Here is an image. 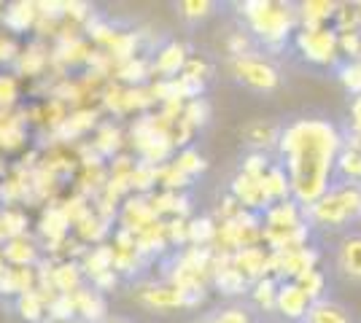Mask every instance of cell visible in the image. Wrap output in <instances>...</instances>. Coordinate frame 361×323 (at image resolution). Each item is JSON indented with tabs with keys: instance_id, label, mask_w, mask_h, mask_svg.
I'll return each instance as SVG.
<instances>
[{
	"instance_id": "6da1fadb",
	"label": "cell",
	"mask_w": 361,
	"mask_h": 323,
	"mask_svg": "<svg viewBox=\"0 0 361 323\" xmlns=\"http://www.w3.org/2000/svg\"><path fill=\"white\" fill-rule=\"evenodd\" d=\"M343 151V129L324 116H302L283 124L275 156L283 165L291 200L307 208L334 181V162Z\"/></svg>"
},
{
	"instance_id": "7a4b0ae2",
	"label": "cell",
	"mask_w": 361,
	"mask_h": 323,
	"mask_svg": "<svg viewBox=\"0 0 361 323\" xmlns=\"http://www.w3.org/2000/svg\"><path fill=\"white\" fill-rule=\"evenodd\" d=\"M243 27L254 35L259 51L281 54L297 32V3L283 0H243L235 3Z\"/></svg>"
},
{
	"instance_id": "3957f363",
	"label": "cell",
	"mask_w": 361,
	"mask_h": 323,
	"mask_svg": "<svg viewBox=\"0 0 361 323\" xmlns=\"http://www.w3.org/2000/svg\"><path fill=\"white\" fill-rule=\"evenodd\" d=\"M305 224L310 229L345 232L353 224H361V186L331 181V186L313 205L302 208Z\"/></svg>"
},
{
	"instance_id": "277c9868",
	"label": "cell",
	"mask_w": 361,
	"mask_h": 323,
	"mask_svg": "<svg viewBox=\"0 0 361 323\" xmlns=\"http://www.w3.org/2000/svg\"><path fill=\"white\" fill-rule=\"evenodd\" d=\"M226 70L235 81H240L243 87L254 92H275L281 87V70L262 51L245 57H226Z\"/></svg>"
},
{
	"instance_id": "5b68a950",
	"label": "cell",
	"mask_w": 361,
	"mask_h": 323,
	"mask_svg": "<svg viewBox=\"0 0 361 323\" xmlns=\"http://www.w3.org/2000/svg\"><path fill=\"white\" fill-rule=\"evenodd\" d=\"M291 46L302 60L313 68H329L334 70L340 65V49H337V32L329 27H316V30H300L291 35Z\"/></svg>"
},
{
	"instance_id": "8992f818",
	"label": "cell",
	"mask_w": 361,
	"mask_h": 323,
	"mask_svg": "<svg viewBox=\"0 0 361 323\" xmlns=\"http://www.w3.org/2000/svg\"><path fill=\"white\" fill-rule=\"evenodd\" d=\"M262 246V215L240 210L232 221L216 224L213 251L216 253H235L240 248Z\"/></svg>"
},
{
	"instance_id": "52a82bcc",
	"label": "cell",
	"mask_w": 361,
	"mask_h": 323,
	"mask_svg": "<svg viewBox=\"0 0 361 323\" xmlns=\"http://www.w3.org/2000/svg\"><path fill=\"white\" fill-rule=\"evenodd\" d=\"M321 248L310 246L300 248V251H288V253H270L267 259V275L275 280H297L300 275L316 270L321 264Z\"/></svg>"
},
{
	"instance_id": "ba28073f",
	"label": "cell",
	"mask_w": 361,
	"mask_h": 323,
	"mask_svg": "<svg viewBox=\"0 0 361 323\" xmlns=\"http://www.w3.org/2000/svg\"><path fill=\"white\" fill-rule=\"evenodd\" d=\"M140 305H146L151 310H178V308H200L205 305L208 293H189L180 291L170 283H146L137 291Z\"/></svg>"
},
{
	"instance_id": "9c48e42d",
	"label": "cell",
	"mask_w": 361,
	"mask_h": 323,
	"mask_svg": "<svg viewBox=\"0 0 361 323\" xmlns=\"http://www.w3.org/2000/svg\"><path fill=\"white\" fill-rule=\"evenodd\" d=\"M334 270L350 283H361V232L340 234L334 243Z\"/></svg>"
},
{
	"instance_id": "30bf717a",
	"label": "cell",
	"mask_w": 361,
	"mask_h": 323,
	"mask_svg": "<svg viewBox=\"0 0 361 323\" xmlns=\"http://www.w3.org/2000/svg\"><path fill=\"white\" fill-rule=\"evenodd\" d=\"M211 286L221 296H229V299H240L248 293V280L232 267L229 262V253H213V267H211Z\"/></svg>"
},
{
	"instance_id": "8fae6325",
	"label": "cell",
	"mask_w": 361,
	"mask_h": 323,
	"mask_svg": "<svg viewBox=\"0 0 361 323\" xmlns=\"http://www.w3.org/2000/svg\"><path fill=\"white\" fill-rule=\"evenodd\" d=\"M281 129H283V124L272 122V119H251L240 129V135L243 143L248 146V151L275 156L278 140H281Z\"/></svg>"
},
{
	"instance_id": "7c38bea8",
	"label": "cell",
	"mask_w": 361,
	"mask_h": 323,
	"mask_svg": "<svg viewBox=\"0 0 361 323\" xmlns=\"http://www.w3.org/2000/svg\"><path fill=\"white\" fill-rule=\"evenodd\" d=\"M229 194L238 200L243 210L248 213H264L270 208V202L264 197V186H262V178H251V175H243V172H235L232 181H229Z\"/></svg>"
},
{
	"instance_id": "4fadbf2b",
	"label": "cell",
	"mask_w": 361,
	"mask_h": 323,
	"mask_svg": "<svg viewBox=\"0 0 361 323\" xmlns=\"http://www.w3.org/2000/svg\"><path fill=\"white\" fill-rule=\"evenodd\" d=\"M310 308V299L305 296L294 280H278V296H275V312L286 323H302Z\"/></svg>"
},
{
	"instance_id": "5bb4252c",
	"label": "cell",
	"mask_w": 361,
	"mask_h": 323,
	"mask_svg": "<svg viewBox=\"0 0 361 323\" xmlns=\"http://www.w3.org/2000/svg\"><path fill=\"white\" fill-rule=\"evenodd\" d=\"M189 60V49L180 41H167L157 49V54L151 57V73L154 78H176L180 76L183 65Z\"/></svg>"
},
{
	"instance_id": "9a60e30c",
	"label": "cell",
	"mask_w": 361,
	"mask_h": 323,
	"mask_svg": "<svg viewBox=\"0 0 361 323\" xmlns=\"http://www.w3.org/2000/svg\"><path fill=\"white\" fill-rule=\"evenodd\" d=\"M305 224V215H302V205H297L294 200H283L270 205L264 213H262V232L264 234H275V232H286Z\"/></svg>"
},
{
	"instance_id": "2e32d148",
	"label": "cell",
	"mask_w": 361,
	"mask_h": 323,
	"mask_svg": "<svg viewBox=\"0 0 361 323\" xmlns=\"http://www.w3.org/2000/svg\"><path fill=\"white\" fill-rule=\"evenodd\" d=\"M267 259H270V251L264 246L240 248V251L229 253L232 267H235L248 283H256V280H262V277L267 275Z\"/></svg>"
},
{
	"instance_id": "e0dca14e",
	"label": "cell",
	"mask_w": 361,
	"mask_h": 323,
	"mask_svg": "<svg viewBox=\"0 0 361 323\" xmlns=\"http://www.w3.org/2000/svg\"><path fill=\"white\" fill-rule=\"evenodd\" d=\"M157 221H162V218L154 215L146 194L130 197V200L124 202V208H121V229L130 232V234H137V232H143L146 227L157 224Z\"/></svg>"
},
{
	"instance_id": "ac0fdd59",
	"label": "cell",
	"mask_w": 361,
	"mask_h": 323,
	"mask_svg": "<svg viewBox=\"0 0 361 323\" xmlns=\"http://www.w3.org/2000/svg\"><path fill=\"white\" fill-rule=\"evenodd\" d=\"M334 11H337L334 0H302L297 3V25H300V30L329 27Z\"/></svg>"
},
{
	"instance_id": "d6986e66",
	"label": "cell",
	"mask_w": 361,
	"mask_h": 323,
	"mask_svg": "<svg viewBox=\"0 0 361 323\" xmlns=\"http://www.w3.org/2000/svg\"><path fill=\"white\" fill-rule=\"evenodd\" d=\"M302 323H353V315H350V310L343 302L324 296L318 302H310L307 315H305Z\"/></svg>"
},
{
	"instance_id": "ffe728a7",
	"label": "cell",
	"mask_w": 361,
	"mask_h": 323,
	"mask_svg": "<svg viewBox=\"0 0 361 323\" xmlns=\"http://www.w3.org/2000/svg\"><path fill=\"white\" fill-rule=\"evenodd\" d=\"M71 299H73V310L84 318L87 323H100L106 318V299H103V293L94 291V289H78V291L71 293Z\"/></svg>"
},
{
	"instance_id": "44dd1931",
	"label": "cell",
	"mask_w": 361,
	"mask_h": 323,
	"mask_svg": "<svg viewBox=\"0 0 361 323\" xmlns=\"http://www.w3.org/2000/svg\"><path fill=\"white\" fill-rule=\"evenodd\" d=\"M248 302H251V308L256 312H262V315H270L275 312V296H278V280L270 275H264L262 280H256L248 286Z\"/></svg>"
},
{
	"instance_id": "7402d4cb",
	"label": "cell",
	"mask_w": 361,
	"mask_h": 323,
	"mask_svg": "<svg viewBox=\"0 0 361 323\" xmlns=\"http://www.w3.org/2000/svg\"><path fill=\"white\" fill-rule=\"evenodd\" d=\"M262 186H264V197L270 205L275 202L291 200V186H288V175L281 162H272L267 172L262 175Z\"/></svg>"
},
{
	"instance_id": "603a6c76",
	"label": "cell",
	"mask_w": 361,
	"mask_h": 323,
	"mask_svg": "<svg viewBox=\"0 0 361 323\" xmlns=\"http://www.w3.org/2000/svg\"><path fill=\"white\" fill-rule=\"evenodd\" d=\"M0 256H3V262H8L11 267H30L35 262V256H38V248L32 246L27 237H11V240L3 243Z\"/></svg>"
},
{
	"instance_id": "cb8c5ba5",
	"label": "cell",
	"mask_w": 361,
	"mask_h": 323,
	"mask_svg": "<svg viewBox=\"0 0 361 323\" xmlns=\"http://www.w3.org/2000/svg\"><path fill=\"white\" fill-rule=\"evenodd\" d=\"M32 289H35V272L30 267H11L0 275V293L19 296V293H27Z\"/></svg>"
},
{
	"instance_id": "d4e9b609",
	"label": "cell",
	"mask_w": 361,
	"mask_h": 323,
	"mask_svg": "<svg viewBox=\"0 0 361 323\" xmlns=\"http://www.w3.org/2000/svg\"><path fill=\"white\" fill-rule=\"evenodd\" d=\"M334 181L361 186V154L356 148H348L345 143H343V151L337 154V162H334Z\"/></svg>"
},
{
	"instance_id": "484cf974",
	"label": "cell",
	"mask_w": 361,
	"mask_h": 323,
	"mask_svg": "<svg viewBox=\"0 0 361 323\" xmlns=\"http://www.w3.org/2000/svg\"><path fill=\"white\" fill-rule=\"evenodd\" d=\"M35 8H38L35 3H11V6H6V11L0 14V19H3V25L11 32H25L38 19Z\"/></svg>"
},
{
	"instance_id": "4316f807",
	"label": "cell",
	"mask_w": 361,
	"mask_h": 323,
	"mask_svg": "<svg viewBox=\"0 0 361 323\" xmlns=\"http://www.w3.org/2000/svg\"><path fill=\"white\" fill-rule=\"evenodd\" d=\"M186 237H189V246L211 248L213 237H216V221H213V215H192L186 221Z\"/></svg>"
},
{
	"instance_id": "83f0119b",
	"label": "cell",
	"mask_w": 361,
	"mask_h": 323,
	"mask_svg": "<svg viewBox=\"0 0 361 323\" xmlns=\"http://www.w3.org/2000/svg\"><path fill=\"white\" fill-rule=\"evenodd\" d=\"M16 312L22 315V321L41 323L46 312L44 293L38 291V289H32V291H27V293H19V296H16Z\"/></svg>"
},
{
	"instance_id": "f1b7e54d",
	"label": "cell",
	"mask_w": 361,
	"mask_h": 323,
	"mask_svg": "<svg viewBox=\"0 0 361 323\" xmlns=\"http://www.w3.org/2000/svg\"><path fill=\"white\" fill-rule=\"evenodd\" d=\"M116 76L124 84H130V87H143V81L154 78V73H151V60L149 57H135V60L121 62L119 68H116Z\"/></svg>"
},
{
	"instance_id": "f546056e",
	"label": "cell",
	"mask_w": 361,
	"mask_h": 323,
	"mask_svg": "<svg viewBox=\"0 0 361 323\" xmlns=\"http://www.w3.org/2000/svg\"><path fill=\"white\" fill-rule=\"evenodd\" d=\"M294 283L305 291V296H307L310 302H318V299L329 296V277H326L324 270H318V267L310 270V272H305V275H300Z\"/></svg>"
},
{
	"instance_id": "4dcf8cb0",
	"label": "cell",
	"mask_w": 361,
	"mask_h": 323,
	"mask_svg": "<svg viewBox=\"0 0 361 323\" xmlns=\"http://www.w3.org/2000/svg\"><path fill=\"white\" fill-rule=\"evenodd\" d=\"M51 283H54V289L60 293H73L81 289V283H84V272H81V267L78 264H60L57 270H51Z\"/></svg>"
},
{
	"instance_id": "1f68e13d",
	"label": "cell",
	"mask_w": 361,
	"mask_h": 323,
	"mask_svg": "<svg viewBox=\"0 0 361 323\" xmlns=\"http://www.w3.org/2000/svg\"><path fill=\"white\" fill-rule=\"evenodd\" d=\"M157 184H159V165L135 162V167L130 172V189L137 194H151V189Z\"/></svg>"
},
{
	"instance_id": "d6a6232c",
	"label": "cell",
	"mask_w": 361,
	"mask_h": 323,
	"mask_svg": "<svg viewBox=\"0 0 361 323\" xmlns=\"http://www.w3.org/2000/svg\"><path fill=\"white\" fill-rule=\"evenodd\" d=\"M361 27V14L356 3H337V11L331 16V30L337 35L343 32H359Z\"/></svg>"
},
{
	"instance_id": "836d02e7",
	"label": "cell",
	"mask_w": 361,
	"mask_h": 323,
	"mask_svg": "<svg viewBox=\"0 0 361 323\" xmlns=\"http://www.w3.org/2000/svg\"><path fill=\"white\" fill-rule=\"evenodd\" d=\"M334 73H337L340 87H343L350 97H359L361 94V60H343L334 68Z\"/></svg>"
},
{
	"instance_id": "e575fe53",
	"label": "cell",
	"mask_w": 361,
	"mask_h": 323,
	"mask_svg": "<svg viewBox=\"0 0 361 323\" xmlns=\"http://www.w3.org/2000/svg\"><path fill=\"white\" fill-rule=\"evenodd\" d=\"M170 162H173V165H176V167L183 172V175H189L192 181H195V178H200V175L208 170V162H205V156L200 154L197 148H192V146L180 148L178 156H176V159H170Z\"/></svg>"
},
{
	"instance_id": "d590c367",
	"label": "cell",
	"mask_w": 361,
	"mask_h": 323,
	"mask_svg": "<svg viewBox=\"0 0 361 323\" xmlns=\"http://www.w3.org/2000/svg\"><path fill=\"white\" fill-rule=\"evenodd\" d=\"M108 270H114V248L97 246V248H92L90 253L84 256L81 272H87L90 277L100 275V272H108Z\"/></svg>"
},
{
	"instance_id": "8d00e7d4",
	"label": "cell",
	"mask_w": 361,
	"mask_h": 323,
	"mask_svg": "<svg viewBox=\"0 0 361 323\" xmlns=\"http://www.w3.org/2000/svg\"><path fill=\"white\" fill-rule=\"evenodd\" d=\"M180 119L189 124L192 129H202L205 124L211 122V103L205 97H197V100H189L183 103V110H180Z\"/></svg>"
},
{
	"instance_id": "74e56055",
	"label": "cell",
	"mask_w": 361,
	"mask_h": 323,
	"mask_svg": "<svg viewBox=\"0 0 361 323\" xmlns=\"http://www.w3.org/2000/svg\"><path fill=\"white\" fill-rule=\"evenodd\" d=\"M259 51L254 35L245 30V27H235V30L226 35V57H245V54H254Z\"/></svg>"
},
{
	"instance_id": "f35d334b",
	"label": "cell",
	"mask_w": 361,
	"mask_h": 323,
	"mask_svg": "<svg viewBox=\"0 0 361 323\" xmlns=\"http://www.w3.org/2000/svg\"><path fill=\"white\" fill-rule=\"evenodd\" d=\"M211 323H256L251 308L245 305H226V308H219L216 312L208 315Z\"/></svg>"
},
{
	"instance_id": "ab89813d",
	"label": "cell",
	"mask_w": 361,
	"mask_h": 323,
	"mask_svg": "<svg viewBox=\"0 0 361 323\" xmlns=\"http://www.w3.org/2000/svg\"><path fill=\"white\" fill-rule=\"evenodd\" d=\"M121 148V132L114 127V124H106L100 127L97 132V140H94V151L100 156H114Z\"/></svg>"
},
{
	"instance_id": "60d3db41",
	"label": "cell",
	"mask_w": 361,
	"mask_h": 323,
	"mask_svg": "<svg viewBox=\"0 0 361 323\" xmlns=\"http://www.w3.org/2000/svg\"><path fill=\"white\" fill-rule=\"evenodd\" d=\"M143 259L137 256V251H114V272L119 277H133L140 272Z\"/></svg>"
},
{
	"instance_id": "b9f144b4",
	"label": "cell",
	"mask_w": 361,
	"mask_h": 323,
	"mask_svg": "<svg viewBox=\"0 0 361 323\" xmlns=\"http://www.w3.org/2000/svg\"><path fill=\"white\" fill-rule=\"evenodd\" d=\"M272 159L270 154H259V151H248V154L240 159V170L238 172H243V175H251V178H262L264 172H267V167H270Z\"/></svg>"
},
{
	"instance_id": "7bdbcfd3",
	"label": "cell",
	"mask_w": 361,
	"mask_h": 323,
	"mask_svg": "<svg viewBox=\"0 0 361 323\" xmlns=\"http://www.w3.org/2000/svg\"><path fill=\"white\" fill-rule=\"evenodd\" d=\"M180 16L186 19V22H202V19H208V16L216 11V3H211V0H183L178 6Z\"/></svg>"
},
{
	"instance_id": "ee69618b",
	"label": "cell",
	"mask_w": 361,
	"mask_h": 323,
	"mask_svg": "<svg viewBox=\"0 0 361 323\" xmlns=\"http://www.w3.org/2000/svg\"><path fill=\"white\" fill-rule=\"evenodd\" d=\"M25 229H27V218L19 213V210H6V213L0 215V234L6 240L25 237Z\"/></svg>"
},
{
	"instance_id": "f6af8a7d",
	"label": "cell",
	"mask_w": 361,
	"mask_h": 323,
	"mask_svg": "<svg viewBox=\"0 0 361 323\" xmlns=\"http://www.w3.org/2000/svg\"><path fill=\"white\" fill-rule=\"evenodd\" d=\"M78 234L84 240H100L103 234H108V218H100V215L90 213L87 218L78 221Z\"/></svg>"
},
{
	"instance_id": "bcb514c9",
	"label": "cell",
	"mask_w": 361,
	"mask_h": 323,
	"mask_svg": "<svg viewBox=\"0 0 361 323\" xmlns=\"http://www.w3.org/2000/svg\"><path fill=\"white\" fill-rule=\"evenodd\" d=\"M186 221L189 218H167L165 221V237L170 248H186L189 237H186Z\"/></svg>"
},
{
	"instance_id": "7dc6e473",
	"label": "cell",
	"mask_w": 361,
	"mask_h": 323,
	"mask_svg": "<svg viewBox=\"0 0 361 323\" xmlns=\"http://www.w3.org/2000/svg\"><path fill=\"white\" fill-rule=\"evenodd\" d=\"M180 73H183V76H189V78H195V81L208 84V81H211V76H213V65L205 60V57H189Z\"/></svg>"
},
{
	"instance_id": "c3c4849f",
	"label": "cell",
	"mask_w": 361,
	"mask_h": 323,
	"mask_svg": "<svg viewBox=\"0 0 361 323\" xmlns=\"http://www.w3.org/2000/svg\"><path fill=\"white\" fill-rule=\"evenodd\" d=\"M340 60H361V32H343L337 35Z\"/></svg>"
},
{
	"instance_id": "681fc988",
	"label": "cell",
	"mask_w": 361,
	"mask_h": 323,
	"mask_svg": "<svg viewBox=\"0 0 361 323\" xmlns=\"http://www.w3.org/2000/svg\"><path fill=\"white\" fill-rule=\"evenodd\" d=\"M94 110H78V113H73V116H68L65 119V129L71 132V135H81V132H87L90 127H94Z\"/></svg>"
},
{
	"instance_id": "f907efd6",
	"label": "cell",
	"mask_w": 361,
	"mask_h": 323,
	"mask_svg": "<svg viewBox=\"0 0 361 323\" xmlns=\"http://www.w3.org/2000/svg\"><path fill=\"white\" fill-rule=\"evenodd\" d=\"M240 210H243V208L238 205V200H235V197L226 191L224 197L219 200V205H216V215H213V221H216V224H221V221H232V218L240 213Z\"/></svg>"
},
{
	"instance_id": "816d5d0a",
	"label": "cell",
	"mask_w": 361,
	"mask_h": 323,
	"mask_svg": "<svg viewBox=\"0 0 361 323\" xmlns=\"http://www.w3.org/2000/svg\"><path fill=\"white\" fill-rule=\"evenodd\" d=\"M350 135H359L361 138V94L350 100V113H348V129Z\"/></svg>"
},
{
	"instance_id": "f5cc1de1",
	"label": "cell",
	"mask_w": 361,
	"mask_h": 323,
	"mask_svg": "<svg viewBox=\"0 0 361 323\" xmlns=\"http://www.w3.org/2000/svg\"><path fill=\"white\" fill-rule=\"evenodd\" d=\"M11 100H14V81L0 78V103H11Z\"/></svg>"
},
{
	"instance_id": "db71d44e",
	"label": "cell",
	"mask_w": 361,
	"mask_h": 323,
	"mask_svg": "<svg viewBox=\"0 0 361 323\" xmlns=\"http://www.w3.org/2000/svg\"><path fill=\"white\" fill-rule=\"evenodd\" d=\"M343 143H345L348 148H356V151L361 154V138H359V135H350V132H345V129H343Z\"/></svg>"
},
{
	"instance_id": "11a10c76",
	"label": "cell",
	"mask_w": 361,
	"mask_h": 323,
	"mask_svg": "<svg viewBox=\"0 0 361 323\" xmlns=\"http://www.w3.org/2000/svg\"><path fill=\"white\" fill-rule=\"evenodd\" d=\"M356 8H359V14H361V0H356ZM359 32H361V27H359Z\"/></svg>"
},
{
	"instance_id": "9f6ffc18",
	"label": "cell",
	"mask_w": 361,
	"mask_h": 323,
	"mask_svg": "<svg viewBox=\"0 0 361 323\" xmlns=\"http://www.w3.org/2000/svg\"><path fill=\"white\" fill-rule=\"evenodd\" d=\"M200 323H211V321H208V318H202V321H200Z\"/></svg>"
},
{
	"instance_id": "6f0895ef",
	"label": "cell",
	"mask_w": 361,
	"mask_h": 323,
	"mask_svg": "<svg viewBox=\"0 0 361 323\" xmlns=\"http://www.w3.org/2000/svg\"><path fill=\"white\" fill-rule=\"evenodd\" d=\"M0 8H3V3H0ZM0 14H3V11H0Z\"/></svg>"
}]
</instances>
